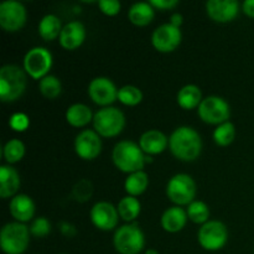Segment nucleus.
<instances>
[{"label":"nucleus","mask_w":254,"mask_h":254,"mask_svg":"<svg viewBox=\"0 0 254 254\" xmlns=\"http://www.w3.org/2000/svg\"><path fill=\"white\" fill-rule=\"evenodd\" d=\"M202 148L201 135L191 127H179L169 136V149L171 154L180 161H195L202 153Z\"/></svg>","instance_id":"f257e3e1"},{"label":"nucleus","mask_w":254,"mask_h":254,"mask_svg":"<svg viewBox=\"0 0 254 254\" xmlns=\"http://www.w3.org/2000/svg\"><path fill=\"white\" fill-rule=\"evenodd\" d=\"M145 159L146 154L133 140L118 141L112 151V160L116 168L128 175L143 170L146 164Z\"/></svg>","instance_id":"f03ea898"},{"label":"nucleus","mask_w":254,"mask_h":254,"mask_svg":"<svg viewBox=\"0 0 254 254\" xmlns=\"http://www.w3.org/2000/svg\"><path fill=\"white\" fill-rule=\"evenodd\" d=\"M27 86V74L16 64H5L0 68V99L5 103L17 101Z\"/></svg>","instance_id":"7ed1b4c3"},{"label":"nucleus","mask_w":254,"mask_h":254,"mask_svg":"<svg viewBox=\"0 0 254 254\" xmlns=\"http://www.w3.org/2000/svg\"><path fill=\"white\" fill-rule=\"evenodd\" d=\"M30 230L25 223L9 222L0 232V247L5 254H24L30 245Z\"/></svg>","instance_id":"20e7f679"},{"label":"nucleus","mask_w":254,"mask_h":254,"mask_svg":"<svg viewBox=\"0 0 254 254\" xmlns=\"http://www.w3.org/2000/svg\"><path fill=\"white\" fill-rule=\"evenodd\" d=\"M113 246L119 254H139L145 247V235L136 222L117 228Z\"/></svg>","instance_id":"39448f33"},{"label":"nucleus","mask_w":254,"mask_h":254,"mask_svg":"<svg viewBox=\"0 0 254 254\" xmlns=\"http://www.w3.org/2000/svg\"><path fill=\"white\" fill-rule=\"evenodd\" d=\"M93 129L101 138H114L123 131L126 116L116 107H104L97 111L93 117Z\"/></svg>","instance_id":"423d86ee"},{"label":"nucleus","mask_w":254,"mask_h":254,"mask_svg":"<svg viewBox=\"0 0 254 254\" xmlns=\"http://www.w3.org/2000/svg\"><path fill=\"white\" fill-rule=\"evenodd\" d=\"M196 193L195 180L188 174H176L166 184V196L175 206H189L195 201Z\"/></svg>","instance_id":"0eeeda50"},{"label":"nucleus","mask_w":254,"mask_h":254,"mask_svg":"<svg viewBox=\"0 0 254 254\" xmlns=\"http://www.w3.org/2000/svg\"><path fill=\"white\" fill-rule=\"evenodd\" d=\"M201 121L211 126H220L228 122L231 117V107L225 98L218 96H208L202 99L197 108Z\"/></svg>","instance_id":"6e6552de"},{"label":"nucleus","mask_w":254,"mask_h":254,"mask_svg":"<svg viewBox=\"0 0 254 254\" xmlns=\"http://www.w3.org/2000/svg\"><path fill=\"white\" fill-rule=\"evenodd\" d=\"M52 64H54V59H52L51 52L46 47L36 46L30 49L25 54L22 68L31 78L42 79L49 74Z\"/></svg>","instance_id":"1a4fd4ad"},{"label":"nucleus","mask_w":254,"mask_h":254,"mask_svg":"<svg viewBox=\"0 0 254 254\" xmlns=\"http://www.w3.org/2000/svg\"><path fill=\"white\" fill-rule=\"evenodd\" d=\"M197 241L201 247L208 252L222 250L228 241V228L223 222L210 220L200 227Z\"/></svg>","instance_id":"9d476101"},{"label":"nucleus","mask_w":254,"mask_h":254,"mask_svg":"<svg viewBox=\"0 0 254 254\" xmlns=\"http://www.w3.org/2000/svg\"><path fill=\"white\" fill-rule=\"evenodd\" d=\"M27 11L16 0H5L0 4V26L6 32H16L26 24Z\"/></svg>","instance_id":"9b49d317"},{"label":"nucleus","mask_w":254,"mask_h":254,"mask_svg":"<svg viewBox=\"0 0 254 254\" xmlns=\"http://www.w3.org/2000/svg\"><path fill=\"white\" fill-rule=\"evenodd\" d=\"M183 41V32L180 27L174 26L170 22L160 25L154 30L151 35V44L153 47L159 52L169 54L180 46Z\"/></svg>","instance_id":"f8f14e48"},{"label":"nucleus","mask_w":254,"mask_h":254,"mask_svg":"<svg viewBox=\"0 0 254 254\" xmlns=\"http://www.w3.org/2000/svg\"><path fill=\"white\" fill-rule=\"evenodd\" d=\"M118 91L114 82L108 77H96L88 84L89 98L102 108L111 107L118 99Z\"/></svg>","instance_id":"ddd939ff"},{"label":"nucleus","mask_w":254,"mask_h":254,"mask_svg":"<svg viewBox=\"0 0 254 254\" xmlns=\"http://www.w3.org/2000/svg\"><path fill=\"white\" fill-rule=\"evenodd\" d=\"M89 218L94 227L98 228L99 231L108 232L117 228L121 217H119L117 206L107 201H99L92 206Z\"/></svg>","instance_id":"4468645a"},{"label":"nucleus","mask_w":254,"mask_h":254,"mask_svg":"<svg viewBox=\"0 0 254 254\" xmlns=\"http://www.w3.org/2000/svg\"><path fill=\"white\" fill-rule=\"evenodd\" d=\"M74 151L83 160H94L102 151L101 135L94 129H84L74 139Z\"/></svg>","instance_id":"2eb2a0df"},{"label":"nucleus","mask_w":254,"mask_h":254,"mask_svg":"<svg viewBox=\"0 0 254 254\" xmlns=\"http://www.w3.org/2000/svg\"><path fill=\"white\" fill-rule=\"evenodd\" d=\"M205 6L208 17L220 24L233 21L240 12V2L236 0H208Z\"/></svg>","instance_id":"dca6fc26"},{"label":"nucleus","mask_w":254,"mask_h":254,"mask_svg":"<svg viewBox=\"0 0 254 254\" xmlns=\"http://www.w3.org/2000/svg\"><path fill=\"white\" fill-rule=\"evenodd\" d=\"M87 32L86 27L82 22L79 21H69L62 27L61 35L59 37L60 45L64 47V50L68 51H73V50L78 49L83 45L84 40H86Z\"/></svg>","instance_id":"f3484780"},{"label":"nucleus","mask_w":254,"mask_h":254,"mask_svg":"<svg viewBox=\"0 0 254 254\" xmlns=\"http://www.w3.org/2000/svg\"><path fill=\"white\" fill-rule=\"evenodd\" d=\"M139 145L146 155H159L168 149L169 138L161 130L149 129L141 134Z\"/></svg>","instance_id":"a211bd4d"},{"label":"nucleus","mask_w":254,"mask_h":254,"mask_svg":"<svg viewBox=\"0 0 254 254\" xmlns=\"http://www.w3.org/2000/svg\"><path fill=\"white\" fill-rule=\"evenodd\" d=\"M35 206L34 200L29 195L25 193H19L14 196L9 203L10 215L15 218L16 222L26 223L31 221L35 216Z\"/></svg>","instance_id":"6ab92c4d"},{"label":"nucleus","mask_w":254,"mask_h":254,"mask_svg":"<svg viewBox=\"0 0 254 254\" xmlns=\"http://www.w3.org/2000/svg\"><path fill=\"white\" fill-rule=\"evenodd\" d=\"M188 212L180 206H171L161 215L160 223L165 232L178 233L185 228L188 223Z\"/></svg>","instance_id":"aec40b11"},{"label":"nucleus","mask_w":254,"mask_h":254,"mask_svg":"<svg viewBox=\"0 0 254 254\" xmlns=\"http://www.w3.org/2000/svg\"><path fill=\"white\" fill-rule=\"evenodd\" d=\"M21 185L20 175L11 165H1L0 168V196L1 198L14 197Z\"/></svg>","instance_id":"412c9836"},{"label":"nucleus","mask_w":254,"mask_h":254,"mask_svg":"<svg viewBox=\"0 0 254 254\" xmlns=\"http://www.w3.org/2000/svg\"><path fill=\"white\" fill-rule=\"evenodd\" d=\"M155 17V9L150 2L139 1L131 5L128 11V19L135 26H148Z\"/></svg>","instance_id":"4be33fe9"},{"label":"nucleus","mask_w":254,"mask_h":254,"mask_svg":"<svg viewBox=\"0 0 254 254\" xmlns=\"http://www.w3.org/2000/svg\"><path fill=\"white\" fill-rule=\"evenodd\" d=\"M64 117L69 126L74 128H83L87 124L93 122L94 114L92 113V109L87 104L74 103L67 108Z\"/></svg>","instance_id":"5701e85b"},{"label":"nucleus","mask_w":254,"mask_h":254,"mask_svg":"<svg viewBox=\"0 0 254 254\" xmlns=\"http://www.w3.org/2000/svg\"><path fill=\"white\" fill-rule=\"evenodd\" d=\"M202 99V92L196 84H186L178 92L176 96L178 104L185 111L198 108Z\"/></svg>","instance_id":"b1692460"},{"label":"nucleus","mask_w":254,"mask_h":254,"mask_svg":"<svg viewBox=\"0 0 254 254\" xmlns=\"http://www.w3.org/2000/svg\"><path fill=\"white\" fill-rule=\"evenodd\" d=\"M62 22L57 15L47 14L40 20L39 26V35L45 40V41H52V40L60 37L62 31Z\"/></svg>","instance_id":"393cba45"},{"label":"nucleus","mask_w":254,"mask_h":254,"mask_svg":"<svg viewBox=\"0 0 254 254\" xmlns=\"http://www.w3.org/2000/svg\"><path fill=\"white\" fill-rule=\"evenodd\" d=\"M149 186V175L144 170L129 174L124 181V190L129 196L138 197L143 195Z\"/></svg>","instance_id":"a878e982"},{"label":"nucleus","mask_w":254,"mask_h":254,"mask_svg":"<svg viewBox=\"0 0 254 254\" xmlns=\"http://www.w3.org/2000/svg\"><path fill=\"white\" fill-rule=\"evenodd\" d=\"M117 210H118L119 217L122 220L128 223H131L140 215L141 203L136 197L127 195L119 200L118 205H117Z\"/></svg>","instance_id":"bb28decb"},{"label":"nucleus","mask_w":254,"mask_h":254,"mask_svg":"<svg viewBox=\"0 0 254 254\" xmlns=\"http://www.w3.org/2000/svg\"><path fill=\"white\" fill-rule=\"evenodd\" d=\"M186 212H188L189 220L196 225L202 226L210 221V207L207 203L201 200L192 201L186 208Z\"/></svg>","instance_id":"cd10ccee"},{"label":"nucleus","mask_w":254,"mask_h":254,"mask_svg":"<svg viewBox=\"0 0 254 254\" xmlns=\"http://www.w3.org/2000/svg\"><path fill=\"white\" fill-rule=\"evenodd\" d=\"M25 151H26L25 144L20 139H10L2 148V155H4L7 165H12V164H16L22 160V158L25 156Z\"/></svg>","instance_id":"c85d7f7f"},{"label":"nucleus","mask_w":254,"mask_h":254,"mask_svg":"<svg viewBox=\"0 0 254 254\" xmlns=\"http://www.w3.org/2000/svg\"><path fill=\"white\" fill-rule=\"evenodd\" d=\"M212 139L218 146H228L236 139V127L232 122H226L216 127L212 133Z\"/></svg>","instance_id":"c756f323"},{"label":"nucleus","mask_w":254,"mask_h":254,"mask_svg":"<svg viewBox=\"0 0 254 254\" xmlns=\"http://www.w3.org/2000/svg\"><path fill=\"white\" fill-rule=\"evenodd\" d=\"M39 91L45 98L56 99L62 92V84L60 78L54 74H47L39 82Z\"/></svg>","instance_id":"7c9ffc66"},{"label":"nucleus","mask_w":254,"mask_h":254,"mask_svg":"<svg viewBox=\"0 0 254 254\" xmlns=\"http://www.w3.org/2000/svg\"><path fill=\"white\" fill-rule=\"evenodd\" d=\"M118 101L127 107H135L143 101V92L133 84H126L118 91Z\"/></svg>","instance_id":"2f4dec72"},{"label":"nucleus","mask_w":254,"mask_h":254,"mask_svg":"<svg viewBox=\"0 0 254 254\" xmlns=\"http://www.w3.org/2000/svg\"><path fill=\"white\" fill-rule=\"evenodd\" d=\"M93 195V185L87 179L77 181L76 185L72 189V196L78 202H87Z\"/></svg>","instance_id":"473e14b6"},{"label":"nucleus","mask_w":254,"mask_h":254,"mask_svg":"<svg viewBox=\"0 0 254 254\" xmlns=\"http://www.w3.org/2000/svg\"><path fill=\"white\" fill-rule=\"evenodd\" d=\"M29 230L31 236H34V237L44 238L51 232V223L46 217L41 216V217H36L35 220H32Z\"/></svg>","instance_id":"72a5a7b5"},{"label":"nucleus","mask_w":254,"mask_h":254,"mask_svg":"<svg viewBox=\"0 0 254 254\" xmlns=\"http://www.w3.org/2000/svg\"><path fill=\"white\" fill-rule=\"evenodd\" d=\"M9 126L15 131H25L30 126V118L25 113H14L9 118Z\"/></svg>","instance_id":"f704fd0d"},{"label":"nucleus","mask_w":254,"mask_h":254,"mask_svg":"<svg viewBox=\"0 0 254 254\" xmlns=\"http://www.w3.org/2000/svg\"><path fill=\"white\" fill-rule=\"evenodd\" d=\"M98 7L107 16H116L122 9V4L118 0H99Z\"/></svg>","instance_id":"c9c22d12"},{"label":"nucleus","mask_w":254,"mask_h":254,"mask_svg":"<svg viewBox=\"0 0 254 254\" xmlns=\"http://www.w3.org/2000/svg\"><path fill=\"white\" fill-rule=\"evenodd\" d=\"M149 2L155 10H171L179 5L178 0H150Z\"/></svg>","instance_id":"e433bc0d"},{"label":"nucleus","mask_w":254,"mask_h":254,"mask_svg":"<svg viewBox=\"0 0 254 254\" xmlns=\"http://www.w3.org/2000/svg\"><path fill=\"white\" fill-rule=\"evenodd\" d=\"M59 230L61 231L62 235L66 236V237H68V238L73 237V236L77 235L76 227H74L72 223L66 222V221H62L61 223H59Z\"/></svg>","instance_id":"4c0bfd02"},{"label":"nucleus","mask_w":254,"mask_h":254,"mask_svg":"<svg viewBox=\"0 0 254 254\" xmlns=\"http://www.w3.org/2000/svg\"><path fill=\"white\" fill-rule=\"evenodd\" d=\"M242 11L245 12L248 17L254 19V0H246V1H243Z\"/></svg>","instance_id":"58836bf2"},{"label":"nucleus","mask_w":254,"mask_h":254,"mask_svg":"<svg viewBox=\"0 0 254 254\" xmlns=\"http://www.w3.org/2000/svg\"><path fill=\"white\" fill-rule=\"evenodd\" d=\"M184 22V16L180 14V12H174L170 17V24H173L174 26L181 27Z\"/></svg>","instance_id":"ea45409f"},{"label":"nucleus","mask_w":254,"mask_h":254,"mask_svg":"<svg viewBox=\"0 0 254 254\" xmlns=\"http://www.w3.org/2000/svg\"><path fill=\"white\" fill-rule=\"evenodd\" d=\"M145 254H159V252L154 248H149V250L145 251Z\"/></svg>","instance_id":"a19ab883"},{"label":"nucleus","mask_w":254,"mask_h":254,"mask_svg":"<svg viewBox=\"0 0 254 254\" xmlns=\"http://www.w3.org/2000/svg\"><path fill=\"white\" fill-rule=\"evenodd\" d=\"M61 254H64V253H61Z\"/></svg>","instance_id":"79ce46f5"}]
</instances>
